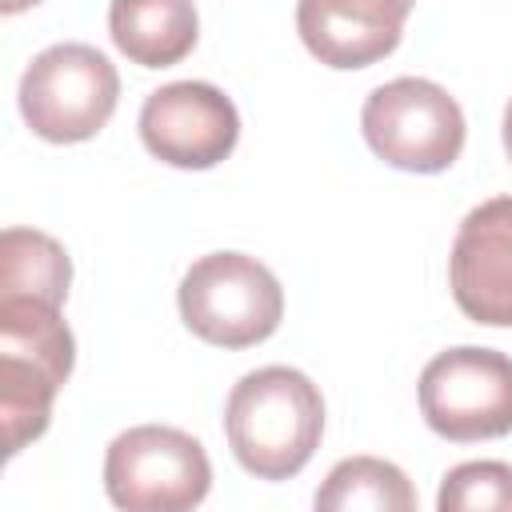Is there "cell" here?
<instances>
[{"label":"cell","mask_w":512,"mask_h":512,"mask_svg":"<svg viewBox=\"0 0 512 512\" xmlns=\"http://www.w3.org/2000/svg\"><path fill=\"white\" fill-rule=\"evenodd\" d=\"M224 436L232 456L256 480L296 476L324 436L320 388L284 364L248 372L224 404Z\"/></svg>","instance_id":"1"},{"label":"cell","mask_w":512,"mask_h":512,"mask_svg":"<svg viewBox=\"0 0 512 512\" xmlns=\"http://www.w3.org/2000/svg\"><path fill=\"white\" fill-rule=\"evenodd\" d=\"M72 364L76 340L60 320V304L0 296V424L8 456L44 436L52 400L72 376Z\"/></svg>","instance_id":"2"},{"label":"cell","mask_w":512,"mask_h":512,"mask_svg":"<svg viewBox=\"0 0 512 512\" xmlns=\"http://www.w3.org/2000/svg\"><path fill=\"white\" fill-rule=\"evenodd\" d=\"M116 64L92 44H52L20 76V116L48 144L92 140L116 112Z\"/></svg>","instance_id":"3"},{"label":"cell","mask_w":512,"mask_h":512,"mask_svg":"<svg viewBox=\"0 0 512 512\" xmlns=\"http://www.w3.org/2000/svg\"><path fill=\"white\" fill-rule=\"evenodd\" d=\"M180 320L216 348H252L280 328V280L244 252L200 256L176 288Z\"/></svg>","instance_id":"4"},{"label":"cell","mask_w":512,"mask_h":512,"mask_svg":"<svg viewBox=\"0 0 512 512\" xmlns=\"http://www.w3.org/2000/svg\"><path fill=\"white\" fill-rule=\"evenodd\" d=\"M104 488L128 512H184L212 488V464L196 436L168 424H136L108 444Z\"/></svg>","instance_id":"5"},{"label":"cell","mask_w":512,"mask_h":512,"mask_svg":"<svg viewBox=\"0 0 512 512\" xmlns=\"http://www.w3.org/2000/svg\"><path fill=\"white\" fill-rule=\"evenodd\" d=\"M420 412L424 424L452 440H496L512 432V356L496 348H448L432 356L420 372Z\"/></svg>","instance_id":"6"},{"label":"cell","mask_w":512,"mask_h":512,"mask_svg":"<svg viewBox=\"0 0 512 512\" xmlns=\"http://www.w3.org/2000/svg\"><path fill=\"white\" fill-rule=\"evenodd\" d=\"M360 128L368 148L404 172H444L464 148V112L432 80L400 76L364 100Z\"/></svg>","instance_id":"7"},{"label":"cell","mask_w":512,"mask_h":512,"mask_svg":"<svg viewBox=\"0 0 512 512\" xmlns=\"http://www.w3.org/2000/svg\"><path fill=\"white\" fill-rule=\"evenodd\" d=\"M140 140L172 168H212L232 156L240 140V112L216 84L176 80L144 100Z\"/></svg>","instance_id":"8"},{"label":"cell","mask_w":512,"mask_h":512,"mask_svg":"<svg viewBox=\"0 0 512 512\" xmlns=\"http://www.w3.org/2000/svg\"><path fill=\"white\" fill-rule=\"evenodd\" d=\"M448 284L468 320L512 328V196H492L460 220Z\"/></svg>","instance_id":"9"},{"label":"cell","mask_w":512,"mask_h":512,"mask_svg":"<svg viewBox=\"0 0 512 512\" xmlns=\"http://www.w3.org/2000/svg\"><path fill=\"white\" fill-rule=\"evenodd\" d=\"M408 8L400 0H300L296 32L304 48L340 72L384 60L404 36Z\"/></svg>","instance_id":"10"},{"label":"cell","mask_w":512,"mask_h":512,"mask_svg":"<svg viewBox=\"0 0 512 512\" xmlns=\"http://www.w3.org/2000/svg\"><path fill=\"white\" fill-rule=\"evenodd\" d=\"M108 32L132 64L172 68L196 48L200 20L192 0H112Z\"/></svg>","instance_id":"11"},{"label":"cell","mask_w":512,"mask_h":512,"mask_svg":"<svg viewBox=\"0 0 512 512\" xmlns=\"http://www.w3.org/2000/svg\"><path fill=\"white\" fill-rule=\"evenodd\" d=\"M72 284L68 252L36 228H4L0 236V296H36L64 304Z\"/></svg>","instance_id":"12"},{"label":"cell","mask_w":512,"mask_h":512,"mask_svg":"<svg viewBox=\"0 0 512 512\" xmlns=\"http://www.w3.org/2000/svg\"><path fill=\"white\" fill-rule=\"evenodd\" d=\"M316 508H324V512H356V508L412 512L416 492L396 464L376 460V456H348L316 488Z\"/></svg>","instance_id":"13"},{"label":"cell","mask_w":512,"mask_h":512,"mask_svg":"<svg viewBox=\"0 0 512 512\" xmlns=\"http://www.w3.org/2000/svg\"><path fill=\"white\" fill-rule=\"evenodd\" d=\"M436 508L440 512H512V464L504 460H468L456 464L440 492H436Z\"/></svg>","instance_id":"14"},{"label":"cell","mask_w":512,"mask_h":512,"mask_svg":"<svg viewBox=\"0 0 512 512\" xmlns=\"http://www.w3.org/2000/svg\"><path fill=\"white\" fill-rule=\"evenodd\" d=\"M40 0H0V12L4 16H16V12H24V8H36Z\"/></svg>","instance_id":"15"},{"label":"cell","mask_w":512,"mask_h":512,"mask_svg":"<svg viewBox=\"0 0 512 512\" xmlns=\"http://www.w3.org/2000/svg\"><path fill=\"white\" fill-rule=\"evenodd\" d=\"M504 152H508V160H512V100H508V108H504Z\"/></svg>","instance_id":"16"},{"label":"cell","mask_w":512,"mask_h":512,"mask_svg":"<svg viewBox=\"0 0 512 512\" xmlns=\"http://www.w3.org/2000/svg\"><path fill=\"white\" fill-rule=\"evenodd\" d=\"M400 4H404V8H408V12H412V4H416V0H400Z\"/></svg>","instance_id":"17"}]
</instances>
